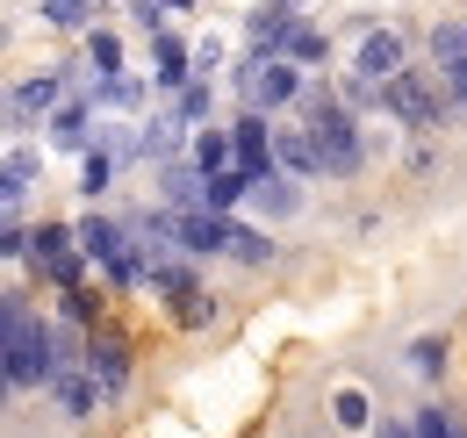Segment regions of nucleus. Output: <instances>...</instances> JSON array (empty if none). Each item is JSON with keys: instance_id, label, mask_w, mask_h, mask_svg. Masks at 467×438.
I'll return each instance as SVG.
<instances>
[{"instance_id": "1", "label": "nucleus", "mask_w": 467, "mask_h": 438, "mask_svg": "<svg viewBox=\"0 0 467 438\" xmlns=\"http://www.w3.org/2000/svg\"><path fill=\"white\" fill-rule=\"evenodd\" d=\"M0 330H7V388H15V395L58 381V330L44 324V317H29L22 295L0 302Z\"/></svg>"}, {"instance_id": "2", "label": "nucleus", "mask_w": 467, "mask_h": 438, "mask_svg": "<svg viewBox=\"0 0 467 438\" xmlns=\"http://www.w3.org/2000/svg\"><path fill=\"white\" fill-rule=\"evenodd\" d=\"M302 130L317 137V159H324L331 180H352V172L367 165V137H359V122H352L346 101H331V109L317 115V122H302Z\"/></svg>"}, {"instance_id": "3", "label": "nucleus", "mask_w": 467, "mask_h": 438, "mask_svg": "<svg viewBox=\"0 0 467 438\" xmlns=\"http://www.w3.org/2000/svg\"><path fill=\"white\" fill-rule=\"evenodd\" d=\"M446 109H453V101H446L439 72H403V79H389V115L410 122V130H439Z\"/></svg>"}, {"instance_id": "4", "label": "nucleus", "mask_w": 467, "mask_h": 438, "mask_svg": "<svg viewBox=\"0 0 467 438\" xmlns=\"http://www.w3.org/2000/svg\"><path fill=\"white\" fill-rule=\"evenodd\" d=\"M295 29H302V15H295V0H274V7H259V15H244V44L259 65H274V57H288Z\"/></svg>"}, {"instance_id": "5", "label": "nucleus", "mask_w": 467, "mask_h": 438, "mask_svg": "<svg viewBox=\"0 0 467 438\" xmlns=\"http://www.w3.org/2000/svg\"><path fill=\"white\" fill-rule=\"evenodd\" d=\"M352 72H359V79H374V87L403 79V72H410L403 36H396V29H359V44H352Z\"/></svg>"}, {"instance_id": "6", "label": "nucleus", "mask_w": 467, "mask_h": 438, "mask_svg": "<svg viewBox=\"0 0 467 438\" xmlns=\"http://www.w3.org/2000/svg\"><path fill=\"white\" fill-rule=\"evenodd\" d=\"M231 137H237V172H244L252 187L281 172V165H274V130H266V115H237Z\"/></svg>"}, {"instance_id": "7", "label": "nucleus", "mask_w": 467, "mask_h": 438, "mask_svg": "<svg viewBox=\"0 0 467 438\" xmlns=\"http://www.w3.org/2000/svg\"><path fill=\"white\" fill-rule=\"evenodd\" d=\"M87 374L101 381V395H109V402L130 388V345H122L116 330H87Z\"/></svg>"}, {"instance_id": "8", "label": "nucleus", "mask_w": 467, "mask_h": 438, "mask_svg": "<svg viewBox=\"0 0 467 438\" xmlns=\"http://www.w3.org/2000/svg\"><path fill=\"white\" fill-rule=\"evenodd\" d=\"M65 109V79L58 72H36L7 94V130H29V115H58Z\"/></svg>"}, {"instance_id": "9", "label": "nucleus", "mask_w": 467, "mask_h": 438, "mask_svg": "<svg viewBox=\"0 0 467 438\" xmlns=\"http://www.w3.org/2000/svg\"><path fill=\"white\" fill-rule=\"evenodd\" d=\"M36 180H44V151H29V144L15 137V144H7V159H0V202H7V209H22V194H29Z\"/></svg>"}, {"instance_id": "10", "label": "nucleus", "mask_w": 467, "mask_h": 438, "mask_svg": "<svg viewBox=\"0 0 467 438\" xmlns=\"http://www.w3.org/2000/svg\"><path fill=\"white\" fill-rule=\"evenodd\" d=\"M87 122H94V101L79 94V101H65V109L51 115L44 130H51V144H65V151H79V159H87V151L101 144V130H87Z\"/></svg>"}, {"instance_id": "11", "label": "nucleus", "mask_w": 467, "mask_h": 438, "mask_svg": "<svg viewBox=\"0 0 467 438\" xmlns=\"http://www.w3.org/2000/svg\"><path fill=\"white\" fill-rule=\"evenodd\" d=\"M29 259H36V274L51 280L65 259H79V230H72V223H36V237H29Z\"/></svg>"}, {"instance_id": "12", "label": "nucleus", "mask_w": 467, "mask_h": 438, "mask_svg": "<svg viewBox=\"0 0 467 438\" xmlns=\"http://www.w3.org/2000/svg\"><path fill=\"white\" fill-rule=\"evenodd\" d=\"M274 165H281L288 180H317V172H324L317 137H309V130H274Z\"/></svg>"}, {"instance_id": "13", "label": "nucleus", "mask_w": 467, "mask_h": 438, "mask_svg": "<svg viewBox=\"0 0 467 438\" xmlns=\"http://www.w3.org/2000/svg\"><path fill=\"white\" fill-rule=\"evenodd\" d=\"M51 395H58V410H65V417H94V410L109 402V395H101V381H94L87 367H65L58 381H51Z\"/></svg>"}, {"instance_id": "14", "label": "nucleus", "mask_w": 467, "mask_h": 438, "mask_svg": "<svg viewBox=\"0 0 467 438\" xmlns=\"http://www.w3.org/2000/svg\"><path fill=\"white\" fill-rule=\"evenodd\" d=\"M187 159H194L202 180H209V172H231L237 165V137L231 130H194V151H187Z\"/></svg>"}, {"instance_id": "15", "label": "nucleus", "mask_w": 467, "mask_h": 438, "mask_svg": "<svg viewBox=\"0 0 467 438\" xmlns=\"http://www.w3.org/2000/svg\"><path fill=\"white\" fill-rule=\"evenodd\" d=\"M72 230H79V252H87V259H101V266H109L122 245H130V230H116L109 216H79Z\"/></svg>"}, {"instance_id": "16", "label": "nucleus", "mask_w": 467, "mask_h": 438, "mask_svg": "<svg viewBox=\"0 0 467 438\" xmlns=\"http://www.w3.org/2000/svg\"><path fill=\"white\" fill-rule=\"evenodd\" d=\"M244 194H252V180H244L237 165H231V172H209V180H202V209H209V216H231Z\"/></svg>"}, {"instance_id": "17", "label": "nucleus", "mask_w": 467, "mask_h": 438, "mask_svg": "<svg viewBox=\"0 0 467 438\" xmlns=\"http://www.w3.org/2000/svg\"><path fill=\"white\" fill-rule=\"evenodd\" d=\"M87 79L101 87V79H122V44L116 29H87Z\"/></svg>"}, {"instance_id": "18", "label": "nucleus", "mask_w": 467, "mask_h": 438, "mask_svg": "<svg viewBox=\"0 0 467 438\" xmlns=\"http://www.w3.org/2000/svg\"><path fill=\"white\" fill-rule=\"evenodd\" d=\"M87 101H101V109H144V101H151V87H144L137 72H122V79H101V87L87 79Z\"/></svg>"}, {"instance_id": "19", "label": "nucleus", "mask_w": 467, "mask_h": 438, "mask_svg": "<svg viewBox=\"0 0 467 438\" xmlns=\"http://www.w3.org/2000/svg\"><path fill=\"white\" fill-rule=\"evenodd\" d=\"M231 259L266 266V259H274V237H266V230H252V223H231Z\"/></svg>"}, {"instance_id": "20", "label": "nucleus", "mask_w": 467, "mask_h": 438, "mask_svg": "<svg viewBox=\"0 0 467 438\" xmlns=\"http://www.w3.org/2000/svg\"><path fill=\"white\" fill-rule=\"evenodd\" d=\"M252 194H259V209H266V216H295V209H302V194L288 187V172H274V180H259Z\"/></svg>"}, {"instance_id": "21", "label": "nucleus", "mask_w": 467, "mask_h": 438, "mask_svg": "<svg viewBox=\"0 0 467 438\" xmlns=\"http://www.w3.org/2000/svg\"><path fill=\"white\" fill-rule=\"evenodd\" d=\"M109 180H116V159H109V151H101V144H94V151H87V159H79V194H87V202H94V194H109Z\"/></svg>"}, {"instance_id": "22", "label": "nucleus", "mask_w": 467, "mask_h": 438, "mask_svg": "<svg viewBox=\"0 0 467 438\" xmlns=\"http://www.w3.org/2000/svg\"><path fill=\"white\" fill-rule=\"evenodd\" d=\"M467 57V22H431V65Z\"/></svg>"}, {"instance_id": "23", "label": "nucleus", "mask_w": 467, "mask_h": 438, "mask_svg": "<svg viewBox=\"0 0 467 438\" xmlns=\"http://www.w3.org/2000/svg\"><path fill=\"white\" fill-rule=\"evenodd\" d=\"M144 287H151V295H194V274H187V266H180V259H159V266H151V280H144Z\"/></svg>"}, {"instance_id": "24", "label": "nucleus", "mask_w": 467, "mask_h": 438, "mask_svg": "<svg viewBox=\"0 0 467 438\" xmlns=\"http://www.w3.org/2000/svg\"><path fill=\"white\" fill-rule=\"evenodd\" d=\"M173 317H180V330H209V324H216V295H202V287H194V295H180Z\"/></svg>"}, {"instance_id": "25", "label": "nucleus", "mask_w": 467, "mask_h": 438, "mask_svg": "<svg viewBox=\"0 0 467 438\" xmlns=\"http://www.w3.org/2000/svg\"><path fill=\"white\" fill-rule=\"evenodd\" d=\"M331 424H346V432L374 424V410H367V395H359V388H338V395H331Z\"/></svg>"}, {"instance_id": "26", "label": "nucleus", "mask_w": 467, "mask_h": 438, "mask_svg": "<svg viewBox=\"0 0 467 438\" xmlns=\"http://www.w3.org/2000/svg\"><path fill=\"white\" fill-rule=\"evenodd\" d=\"M44 22L51 29H87L94 22V0H44Z\"/></svg>"}, {"instance_id": "27", "label": "nucleus", "mask_w": 467, "mask_h": 438, "mask_svg": "<svg viewBox=\"0 0 467 438\" xmlns=\"http://www.w3.org/2000/svg\"><path fill=\"white\" fill-rule=\"evenodd\" d=\"M410 432H417V438H461V424H453V410H439V402H424V410L410 417Z\"/></svg>"}, {"instance_id": "28", "label": "nucleus", "mask_w": 467, "mask_h": 438, "mask_svg": "<svg viewBox=\"0 0 467 438\" xmlns=\"http://www.w3.org/2000/svg\"><path fill=\"white\" fill-rule=\"evenodd\" d=\"M439 367H446V338H417V345H410V374L439 381Z\"/></svg>"}, {"instance_id": "29", "label": "nucleus", "mask_w": 467, "mask_h": 438, "mask_svg": "<svg viewBox=\"0 0 467 438\" xmlns=\"http://www.w3.org/2000/svg\"><path fill=\"white\" fill-rule=\"evenodd\" d=\"M324 57H331L324 29H309V22H302V29H295V44H288V65H324Z\"/></svg>"}, {"instance_id": "30", "label": "nucleus", "mask_w": 467, "mask_h": 438, "mask_svg": "<svg viewBox=\"0 0 467 438\" xmlns=\"http://www.w3.org/2000/svg\"><path fill=\"white\" fill-rule=\"evenodd\" d=\"M94 309H101L94 287H65V295H58V317H65V324H94Z\"/></svg>"}, {"instance_id": "31", "label": "nucleus", "mask_w": 467, "mask_h": 438, "mask_svg": "<svg viewBox=\"0 0 467 438\" xmlns=\"http://www.w3.org/2000/svg\"><path fill=\"white\" fill-rule=\"evenodd\" d=\"M173 109L187 115V122H209V109H216V79H194V87H187V94H180Z\"/></svg>"}, {"instance_id": "32", "label": "nucleus", "mask_w": 467, "mask_h": 438, "mask_svg": "<svg viewBox=\"0 0 467 438\" xmlns=\"http://www.w3.org/2000/svg\"><path fill=\"white\" fill-rule=\"evenodd\" d=\"M431 72H439L446 101H453V109H467V57H453V65H431Z\"/></svg>"}, {"instance_id": "33", "label": "nucleus", "mask_w": 467, "mask_h": 438, "mask_svg": "<svg viewBox=\"0 0 467 438\" xmlns=\"http://www.w3.org/2000/svg\"><path fill=\"white\" fill-rule=\"evenodd\" d=\"M216 65H223V44H216V36H202V44H194V79H209Z\"/></svg>"}, {"instance_id": "34", "label": "nucleus", "mask_w": 467, "mask_h": 438, "mask_svg": "<svg viewBox=\"0 0 467 438\" xmlns=\"http://www.w3.org/2000/svg\"><path fill=\"white\" fill-rule=\"evenodd\" d=\"M159 7H194V0H159Z\"/></svg>"}, {"instance_id": "35", "label": "nucleus", "mask_w": 467, "mask_h": 438, "mask_svg": "<svg viewBox=\"0 0 467 438\" xmlns=\"http://www.w3.org/2000/svg\"><path fill=\"white\" fill-rule=\"evenodd\" d=\"M461 438H467V424H461Z\"/></svg>"}]
</instances>
